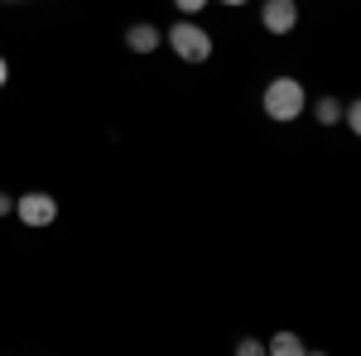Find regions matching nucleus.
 Returning a JSON list of instances; mask_svg holds the SVG:
<instances>
[{"label":"nucleus","instance_id":"obj_1","mask_svg":"<svg viewBox=\"0 0 361 356\" xmlns=\"http://www.w3.org/2000/svg\"><path fill=\"white\" fill-rule=\"evenodd\" d=\"M260 106H265V116H270L275 125H294V121L304 116V106H308V87L299 82V78H270Z\"/></svg>","mask_w":361,"mask_h":356},{"label":"nucleus","instance_id":"obj_2","mask_svg":"<svg viewBox=\"0 0 361 356\" xmlns=\"http://www.w3.org/2000/svg\"><path fill=\"white\" fill-rule=\"evenodd\" d=\"M164 39L183 63H207L212 58V34L197 25V20H173V29H169Z\"/></svg>","mask_w":361,"mask_h":356},{"label":"nucleus","instance_id":"obj_3","mask_svg":"<svg viewBox=\"0 0 361 356\" xmlns=\"http://www.w3.org/2000/svg\"><path fill=\"white\" fill-rule=\"evenodd\" d=\"M10 212L25 221V226L44 231V226H54V221H58V197H54V192H20Z\"/></svg>","mask_w":361,"mask_h":356},{"label":"nucleus","instance_id":"obj_4","mask_svg":"<svg viewBox=\"0 0 361 356\" xmlns=\"http://www.w3.org/2000/svg\"><path fill=\"white\" fill-rule=\"evenodd\" d=\"M260 25L270 34H294L299 29V0H260Z\"/></svg>","mask_w":361,"mask_h":356},{"label":"nucleus","instance_id":"obj_5","mask_svg":"<svg viewBox=\"0 0 361 356\" xmlns=\"http://www.w3.org/2000/svg\"><path fill=\"white\" fill-rule=\"evenodd\" d=\"M159 44H164V34L149 25V20H140V25L126 29V49H130V54H154Z\"/></svg>","mask_w":361,"mask_h":356},{"label":"nucleus","instance_id":"obj_6","mask_svg":"<svg viewBox=\"0 0 361 356\" xmlns=\"http://www.w3.org/2000/svg\"><path fill=\"white\" fill-rule=\"evenodd\" d=\"M313 121H318V125H328V130H333V125H342V102H337L333 92L313 102Z\"/></svg>","mask_w":361,"mask_h":356},{"label":"nucleus","instance_id":"obj_7","mask_svg":"<svg viewBox=\"0 0 361 356\" xmlns=\"http://www.w3.org/2000/svg\"><path fill=\"white\" fill-rule=\"evenodd\" d=\"M265 352L270 356H299L304 352V337H299V332H275V337L265 342Z\"/></svg>","mask_w":361,"mask_h":356},{"label":"nucleus","instance_id":"obj_8","mask_svg":"<svg viewBox=\"0 0 361 356\" xmlns=\"http://www.w3.org/2000/svg\"><path fill=\"white\" fill-rule=\"evenodd\" d=\"M342 125L352 130V135H361V106L352 102V106H342Z\"/></svg>","mask_w":361,"mask_h":356},{"label":"nucleus","instance_id":"obj_9","mask_svg":"<svg viewBox=\"0 0 361 356\" xmlns=\"http://www.w3.org/2000/svg\"><path fill=\"white\" fill-rule=\"evenodd\" d=\"M236 352H241V356H260V352H265V342H260V337H241Z\"/></svg>","mask_w":361,"mask_h":356},{"label":"nucleus","instance_id":"obj_10","mask_svg":"<svg viewBox=\"0 0 361 356\" xmlns=\"http://www.w3.org/2000/svg\"><path fill=\"white\" fill-rule=\"evenodd\" d=\"M173 10H178V15H202L207 0H173Z\"/></svg>","mask_w":361,"mask_h":356},{"label":"nucleus","instance_id":"obj_11","mask_svg":"<svg viewBox=\"0 0 361 356\" xmlns=\"http://www.w3.org/2000/svg\"><path fill=\"white\" fill-rule=\"evenodd\" d=\"M10 207H15V197H10V192H0V217H5Z\"/></svg>","mask_w":361,"mask_h":356},{"label":"nucleus","instance_id":"obj_12","mask_svg":"<svg viewBox=\"0 0 361 356\" xmlns=\"http://www.w3.org/2000/svg\"><path fill=\"white\" fill-rule=\"evenodd\" d=\"M5 78H10V63H5V54H0V87H5Z\"/></svg>","mask_w":361,"mask_h":356},{"label":"nucleus","instance_id":"obj_13","mask_svg":"<svg viewBox=\"0 0 361 356\" xmlns=\"http://www.w3.org/2000/svg\"><path fill=\"white\" fill-rule=\"evenodd\" d=\"M217 5H231V10H241V5H250V0H217Z\"/></svg>","mask_w":361,"mask_h":356}]
</instances>
